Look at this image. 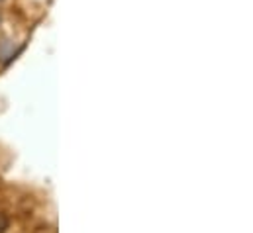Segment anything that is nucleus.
Listing matches in <instances>:
<instances>
[{"instance_id":"1","label":"nucleus","mask_w":253,"mask_h":233,"mask_svg":"<svg viewBox=\"0 0 253 233\" xmlns=\"http://www.w3.org/2000/svg\"><path fill=\"white\" fill-rule=\"evenodd\" d=\"M8 45H10V41H8V39H4V41L0 43V61L12 57V49H6Z\"/></svg>"},{"instance_id":"2","label":"nucleus","mask_w":253,"mask_h":233,"mask_svg":"<svg viewBox=\"0 0 253 233\" xmlns=\"http://www.w3.org/2000/svg\"><path fill=\"white\" fill-rule=\"evenodd\" d=\"M8 224H10V222H8V216L0 212V233H4L8 230Z\"/></svg>"},{"instance_id":"3","label":"nucleus","mask_w":253,"mask_h":233,"mask_svg":"<svg viewBox=\"0 0 253 233\" xmlns=\"http://www.w3.org/2000/svg\"><path fill=\"white\" fill-rule=\"evenodd\" d=\"M0 22H2V16H0Z\"/></svg>"},{"instance_id":"4","label":"nucleus","mask_w":253,"mask_h":233,"mask_svg":"<svg viewBox=\"0 0 253 233\" xmlns=\"http://www.w3.org/2000/svg\"><path fill=\"white\" fill-rule=\"evenodd\" d=\"M0 2H2V0H0Z\"/></svg>"}]
</instances>
